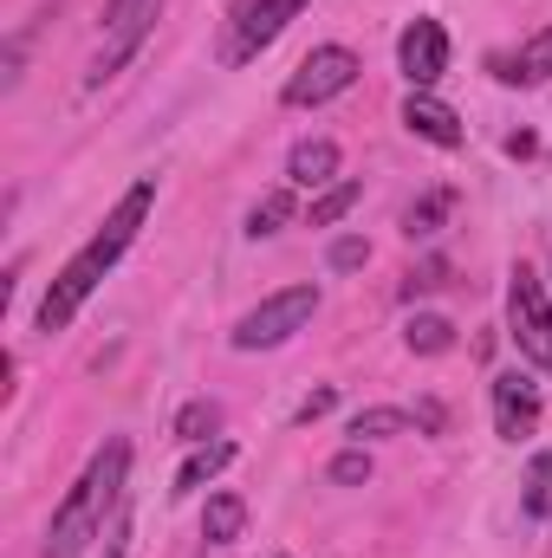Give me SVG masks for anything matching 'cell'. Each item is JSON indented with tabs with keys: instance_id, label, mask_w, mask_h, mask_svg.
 Instances as JSON below:
<instances>
[{
	"instance_id": "23",
	"label": "cell",
	"mask_w": 552,
	"mask_h": 558,
	"mask_svg": "<svg viewBox=\"0 0 552 558\" xmlns=\"http://www.w3.org/2000/svg\"><path fill=\"white\" fill-rule=\"evenodd\" d=\"M332 481H338V487H358V481H371V454H364V448H345V454L332 461Z\"/></svg>"
},
{
	"instance_id": "7",
	"label": "cell",
	"mask_w": 552,
	"mask_h": 558,
	"mask_svg": "<svg viewBox=\"0 0 552 558\" xmlns=\"http://www.w3.org/2000/svg\"><path fill=\"white\" fill-rule=\"evenodd\" d=\"M397 65H404V78H410L416 92H429L448 72V33H442V20L416 13L410 26H404V39H397Z\"/></svg>"
},
{
	"instance_id": "19",
	"label": "cell",
	"mask_w": 552,
	"mask_h": 558,
	"mask_svg": "<svg viewBox=\"0 0 552 558\" xmlns=\"http://www.w3.org/2000/svg\"><path fill=\"white\" fill-rule=\"evenodd\" d=\"M448 202H455L448 189H435V195H422V202H410V215H404V234H410V241H429V234L442 228V215H448Z\"/></svg>"
},
{
	"instance_id": "14",
	"label": "cell",
	"mask_w": 552,
	"mask_h": 558,
	"mask_svg": "<svg viewBox=\"0 0 552 558\" xmlns=\"http://www.w3.org/2000/svg\"><path fill=\"white\" fill-rule=\"evenodd\" d=\"M501 78H507V85H540V78H552V26H540V33L520 46L514 65H501Z\"/></svg>"
},
{
	"instance_id": "22",
	"label": "cell",
	"mask_w": 552,
	"mask_h": 558,
	"mask_svg": "<svg viewBox=\"0 0 552 558\" xmlns=\"http://www.w3.org/2000/svg\"><path fill=\"white\" fill-rule=\"evenodd\" d=\"M325 260H332V274H358V267H364V260H371V247H364V241H358V234H338V241H332V254H325Z\"/></svg>"
},
{
	"instance_id": "8",
	"label": "cell",
	"mask_w": 552,
	"mask_h": 558,
	"mask_svg": "<svg viewBox=\"0 0 552 558\" xmlns=\"http://www.w3.org/2000/svg\"><path fill=\"white\" fill-rule=\"evenodd\" d=\"M156 7H163V0H111V7H105L111 46L98 52V65H92V85H98V78H111V72H118V65L137 52V39L149 33V20H156Z\"/></svg>"
},
{
	"instance_id": "10",
	"label": "cell",
	"mask_w": 552,
	"mask_h": 558,
	"mask_svg": "<svg viewBox=\"0 0 552 558\" xmlns=\"http://www.w3.org/2000/svg\"><path fill=\"white\" fill-rule=\"evenodd\" d=\"M404 124H410L422 143H435V149H461V137H468L461 118H455L442 98H429V92H410V98H404Z\"/></svg>"
},
{
	"instance_id": "13",
	"label": "cell",
	"mask_w": 552,
	"mask_h": 558,
	"mask_svg": "<svg viewBox=\"0 0 552 558\" xmlns=\"http://www.w3.org/2000/svg\"><path fill=\"white\" fill-rule=\"evenodd\" d=\"M228 461H235V441H202V448L182 461V474H176V487H169V494H195V487H202V481H215Z\"/></svg>"
},
{
	"instance_id": "4",
	"label": "cell",
	"mask_w": 552,
	"mask_h": 558,
	"mask_svg": "<svg viewBox=\"0 0 552 558\" xmlns=\"http://www.w3.org/2000/svg\"><path fill=\"white\" fill-rule=\"evenodd\" d=\"M312 312H319V286H286V292L261 299V305L235 325V351H274L292 331H305Z\"/></svg>"
},
{
	"instance_id": "18",
	"label": "cell",
	"mask_w": 552,
	"mask_h": 558,
	"mask_svg": "<svg viewBox=\"0 0 552 558\" xmlns=\"http://www.w3.org/2000/svg\"><path fill=\"white\" fill-rule=\"evenodd\" d=\"M527 494H520V507L533 513V520H552V454H533L527 461V481H520Z\"/></svg>"
},
{
	"instance_id": "1",
	"label": "cell",
	"mask_w": 552,
	"mask_h": 558,
	"mask_svg": "<svg viewBox=\"0 0 552 558\" xmlns=\"http://www.w3.org/2000/svg\"><path fill=\"white\" fill-rule=\"evenodd\" d=\"M149 202H156V182L143 175L137 189H131V195L105 215V228H98V234H92V241H85V247L59 267V279H52V286H46V299H39V331H46V338H52V331H65V325L79 318V305L98 292V279H105L118 260H124V254H131V241H137Z\"/></svg>"
},
{
	"instance_id": "26",
	"label": "cell",
	"mask_w": 552,
	"mask_h": 558,
	"mask_svg": "<svg viewBox=\"0 0 552 558\" xmlns=\"http://www.w3.org/2000/svg\"><path fill=\"white\" fill-rule=\"evenodd\" d=\"M416 422L422 428H442V403H416Z\"/></svg>"
},
{
	"instance_id": "9",
	"label": "cell",
	"mask_w": 552,
	"mask_h": 558,
	"mask_svg": "<svg viewBox=\"0 0 552 558\" xmlns=\"http://www.w3.org/2000/svg\"><path fill=\"white\" fill-rule=\"evenodd\" d=\"M494 428H501L507 441L533 435V428H540V384H527L520 371L494 377Z\"/></svg>"
},
{
	"instance_id": "25",
	"label": "cell",
	"mask_w": 552,
	"mask_h": 558,
	"mask_svg": "<svg viewBox=\"0 0 552 558\" xmlns=\"http://www.w3.org/2000/svg\"><path fill=\"white\" fill-rule=\"evenodd\" d=\"M332 403H338V390H312V397H305V403H299V410H292V422H299V428H305V422L332 416Z\"/></svg>"
},
{
	"instance_id": "5",
	"label": "cell",
	"mask_w": 552,
	"mask_h": 558,
	"mask_svg": "<svg viewBox=\"0 0 552 558\" xmlns=\"http://www.w3.org/2000/svg\"><path fill=\"white\" fill-rule=\"evenodd\" d=\"M358 72H364V65H358V52H351V46H319V52H305V59H299V72L286 78V92H279V98H286L292 111H305V105H332L338 92H351V85H358Z\"/></svg>"
},
{
	"instance_id": "2",
	"label": "cell",
	"mask_w": 552,
	"mask_h": 558,
	"mask_svg": "<svg viewBox=\"0 0 552 558\" xmlns=\"http://www.w3.org/2000/svg\"><path fill=\"white\" fill-rule=\"evenodd\" d=\"M124 474H131V441H105V448L92 454V468L79 474V487L65 494V507L52 513L46 558H79V553H85V539H98L105 507L124 494Z\"/></svg>"
},
{
	"instance_id": "3",
	"label": "cell",
	"mask_w": 552,
	"mask_h": 558,
	"mask_svg": "<svg viewBox=\"0 0 552 558\" xmlns=\"http://www.w3.org/2000/svg\"><path fill=\"white\" fill-rule=\"evenodd\" d=\"M507 338L520 344V357L533 371L552 364V305L540 274H527V267H514V279H507Z\"/></svg>"
},
{
	"instance_id": "24",
	"label": "cell",
	"mask_w": 552,
	"mask_h": 558,
	"mask_svg": "<svg viewBox=\"0 0 552 558\" xmlns=\"http://www.w3.org/2000/svg\"><path fill=\"white\" fill-rule=\"evenodd\" d=\"M435 286H448V267H442V260H422V267H410V279H404V299L435 292Z\"/></svg>"
},
{
	"instance_id": "11",
	"label": "cell",
	"mask_w": 552,
	"mask_h": 558,
	"mask_svg": "<svg viewBox=\"0 0 552 558\" xmlns=\"http://www.w3.org/2000/svg\"><path fill=\"white\" fill-rule=\"evenodd\" d=\"M286 175H292L299 189H332V175H338V143H332V137L292 143V156H286Z\"/></svg>"
},
{
	"instance_id": "17",
	"label": "cell",
	"mask_w": 552,
	"mask_h": 558,
	"mask_svg": "<svg viewBox=\"0 0 552 558\" xmlns=\"http://www.w3.org/2000/svg\"><path fill=\"white\" fill-rule=\"evenodd\" d=\"M358 202H364V182H332V189L312 202V215H305V221H312V228H332V221H345Z\"/></svg>"
},
{
	"instance_id": "16",
	"label": "cell",
	"mask_w": 552,
	"mask_h": 558,
	"mask_svg": "<svg viewBox=\"0 0 552 558\" xmlns=\"http://www.w3.org/2000/svg\"><path fill=\"white\" fill-rule=\"evenodd\" d=\"M410 422H416L410 410H358L345 435H351V441L364 448V441H384V435H410Z\"/></svg>"
},
{
	"instance_id": "6",
	"label": "cell",
	"mask_w": 552,
	"mask_h": 558,
	"mask_svg": "<svg viewBox=\"0 0 552 558\" xmlns=\"http://www.w3.org/2000/svg\"><path fill=\"white\" fill-rule=\"evenodd\" d=\"M299 7H305V0H235L221 59H228V65H248L261 46H274L279 33H286V20H299Z\"/></svg>"
},
{
	"instance_id": "12",
	"label": "cell",
	"mask_w": 552,
	"mask_h": 558,
	"mask_svg": "<svg viewBox=\"0 0 552 558\" xmlns=\"http://www.w3.org/2000/svg\"><path fill=\"white\" fill-rule=\"evenodd\" d=\"M241 526H248V500H241V494H215L208 513H202V539H208V546H235Z\"/></svg>"
},
{
	"instance_id": "21",
	"label": "cell",
	"mask_w": 552,
	"mask_h": 558,
	"mask_svg": "<svg viewBox=\"0 0 552 558\" xmlns=\"http://www.w3.org/2000/svg\"><path fill=\"white\" fill-rule=\"evenodd\" d=\"M286 215H292V195H286V189L261 195V202L248 208V234H254V241H267V234H279V221H286Z\"/></svg>"
},
{
	"instance_id": "20",
	"label": "cell",
	"mask_w": 552,
	"mask_h": 558,
	"mask_svg": "<svg viewBox=\"0 0 552 558\" xmlns=\"http://www.w3.org/2000/svg\"><path fill=\"white\" fill-rule=\"evenodd\" d=\"M215 428H221V410H215L208 397H195V403H182V416H176V441H195V448H202Z\"/></svg>"
},
{
	"instance_id": "15",
	"label": "cell",
	"mask_w": 552,
	"mask_h": 558,
	"mask_svg": "<svg viewBox=\"0 0 552 558\" xmlns=\"http://www.w3.org/2000/svg\"><path fill=\"white\" fill-rule=\"evenodd\" d=\"M404 344H410L416 357H435V351L455 344V325H448L442 312H416L410 325H404Z\"/></svg>"
}]
</instances>
